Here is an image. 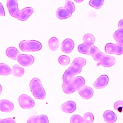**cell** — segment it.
Listing matches in <instances>:
<instances>
[{"label":"cell","mask_w":123,"mask_h":123,"mask_svg":"<svg viewBox=\"0 0 123 123\" xmlns=\"http://www.w3.org/2000/svg\"><path fill=\"white\" fill-rule=\"evenodd\" d=\"M7 6L10 14L20 21H25L34 12L32 7H25L19 10L17 0H7Z\"/></svg>","instance_id":"1"},{"label":"cell","mask_w":123,"mask_h":123,"mask_svg":"<svg viewBox=\"0 0 123 123\" xmlns=\"http://www.w3.org/2000/svg\"><path fill=\"white\" fill-rule=\"evenodd\" d=\"M86 60L83 58L77 57L75 58L63 75L62 84L67 83L70 79L74 77V75L80 73L82 67L86 65Z\"/></svg>","instance_id":"2"},{"label":"cell","mask_w":123,"mask_h":123,"mask_svg":"<svg viewBox=\"0 0 123 123\" xmlns=\"http://www.w3.org/2000/svg\"><path fill=\"white\" fill-rule=\"evenodd\" d=\"M90 55L98 62V65L101 64L104 67H109L114 65L116 62V60L113 57L101 52L94 45L90 49Z\"/></svg>","instance_id":"3"},{"label":"cell","mask_w":123,"mask_h":123,"mask_svg":"<svg viewBox=\"0 0 123 123\" xmlns=\"http://www.w3.org/2000/svg\"><path fill=\"white\" fill-rule=\"evenodd\" d=\"M85 84V79L82 76L74 77L67 83L62 85L63 92L67 94H70L79 90Z\"/></svg>","instance_id":"4"},{"label":"cell","mask_w":123,"mask_h":123,"mask_svg":"<svg viewBox=\"0 0 123 123\" xmlns=\"http://www.w3.org/2000/svg\"><path fill=\"white\" fill-rule=\"evenodd\" d=\"M29 87L34 97L38 99H43L46 98V92L39 79L33 78L30 82Z\"/></svg>","instance_id":"5"},{"label":"cell","mask_w":123,"mask_h":123,"mask_svg":"<svg viewBox=\"0 0 123 123\" xmlns=\"http://www.w3.org/2000/svg\"><path fill=\"white\" fill-rule=\"evenodd\" d=\"M75 10V6L71 0H66L64 7L59 8L56 12L57 17L61 20L70 17Z\"/></svg>","instance_id":"6"},{"label":"cell","mask_w":123,"mask_h":123,"mask_svg":"<svg viewBox=\"0 0 123 123\" xmlns=\"http://www.w3.org/2000/svg\"><path fill=\"white\" fill-rule=\"evenodd\" d=\"M84 43L78 46V51L82 54L90 55V50L95 42V37L91 34H85L83 37Z\"/></svg>","instance_id":"7"},{"label":"cell","mask_w":123,"mask_h":123,"mask_svg":"<svg viewBox=\"0 0 123 123\" xmlns=\"http://www.w3.org/2000/svg\"><path fill=\"white\" fill-rule=\"evenodd\" d=\"M20 49L24 52L37 51L42 48V45L40 42L36 40H22L19 44Z\"/></svg>","instance_id":"8"},{"label":"cell","mask_w":123,"mask_h":123,"mask_svg":"<svg viewBox=\"0 0 123 123\" xmlns=\"http://www.w3.org/2000/svg\"><path fill=\"white\" fill-rule=\"evenodd\" d=\"M105 51L108 54H114L120 55L123 53V45L117 43H107L105 47Z\"/></svg>","instance_id":"9"},{"label":"cell","mask_w":123,"mask_h":123,"mask_svg":"<svg viewBox=\"0 0 123 123\" xmlns=\"http://www.w3.org/2000/svg\"><path fill=\"white\" fill-rule=\"evenodd\" d=\"M19 105L23 109H29L34 107L35 103L34 100L26 94H22L18 98Z\"/></svg>","instance_id":"10"},{"label":"cell","mask_w":123,"mask_h":123,"mask_svg":"<svg viewBox=\"0 0 123 123\" xmlns=\"http://www.w3.org/2000/svg\"><path fill=\"white\" fill-rule=\"evenodd\" d=\"M17 61L23 66H29L34 62V57L31 55L20 54L17 58Z\"/></svg>","instance_id":"11"},{"label":"cell","mask_w":123,"mask_h":123,"mask_svg":"<svg viewBox=\"0 0 123 123\" xmlns=\"http://www.w3.org/2000/svg\"><path fill=\"white\" fill-rule=\"evenodd\" d=\"M74 46V42L70 38H66L61 44V49L65 53H69L72 51Z\"/></svg>","instance_id":"12"},{"label":"cell","mask_w":123,"mask_h":123,"mask_svg":"<svg viewBox=\"0 0 123 123\" xmlns=\"http://www.w3.org/2000/svg\"><path fill=\"white\" fill-rule=\"evenodd\" d=\"M109 77L107 75L100 76L94 83L93 86L96 89H101L105 87L108 84Z\"/></svg>","instance_id":"13"},{"label":"cell","mask_w":123,"mask_h":123,"mask_svg":"<svg viewBox=\"0 0 123 123\" xmlns=\"http://www.w3.org/2000/svg\"><path fill=\"white\" fill-rule=\"evenodd\" d=\"M78 92L81 97L85 99L90 98L93 96L94 93L93 90L91 87L85 85L78 90Z\"/></svg>","instance_id":"14"},{"label":"cell","mask_w":123,"mask_h":123,"mask_svg":"<svg viewBox=\"0 0 123 123\" xmlns=\"http://www.w3.org/2000/svg\"><path fill=\"white\" fill-rule=\"evenodd\" d=\"M76 108V104L72 100L65 102L61 106V110L63 112L68 113L73 112L75 111Z\"/></svg>","instance_id":"15"},{"label":"cell","mask_w":123,"mask_h":123,"mask_svg":"<svg viewBox=\"0 0 123 123\" xmlns=\"http://www.w3.org/2000/svg\"><path fill=\"white\" fill-rule=\"evenodd\" d=\"M27 123H48L49 119L48 117L44 115H34L30 117L27 121Z\"/></svg>","instance_id":"16"},{"label":"cell","mask_w":123,"mask_h":123,"mask_svg":"<svg viewBox=\"0 0 123 123\" xmlns=\"http://www.w3.org/2000/svg\"><path fill=\"white\" fill-rule=\"evenodd\" d=\"M14 109L13 104L7 99H2L0 101V110L1 111L8 112L12 111Z\"/></svg>","instance_id":"17"},{"label":"cell","mask_w":123,"mask_h":123,"mask_svg":"<svg viewBox=\"0 0 123 123\" xmlns=\"http://www.w3.org/2000/svg\"><path fill=\"white\" fill-rule=\"evenodd\" d=\"M103 118L106 122L112 123L117 120V116L113 111L111 110H106L103 113Z\"/></svg>","instance_id":"18"},{"label":"cell","mask_w":123,"mask_h":123,"mask_svg":"<svg viewBox=\"0 0 123 123\" xmlns=\"http://www.w3.org/2000/svg\"><path fill=\"white\" fill-rule=\"evenodd\" d=\"M20 54V53L18 49L16 48L13 47H9L6 50V55L9 58L13 60H17L18 56Z\"/></svg>","instance_id":"19"},{"label":"cell","mask_w":123,"mask_h":123,"mask_svg":"<svg viewBox=\"0 0 123 123\" xmlns=\"http://www.w3.org/2000/svg\"><path fill=\"white\" fill-rule=\"evenodd\" d=\"M12 74L16 77H21L24 74V69L18 64H15L12 67Z\"/></svg>","instance_id":"20"},{"label":"cell","mask_w":123,"mask_h":123,"mask_svg":"<svg viewBox=\"0 0 123 123\" xmlns=\"http://www.w3.org/2000/svg\"><path fill=\"white\" fill-rule=\"evenodd\" d=\"M114 39L117 43L123 45V28H119L113 34Z\"/></svg>","instance_id":"21"},{"label":"cell","mask_w":123,"mask_h":123,"mask_svg":"<svg viewBox=\"0 0 123 123\" xmlns=\"http://www.w3.org/2000/svg\"><path fill=\"white\" fill-rule=\"evenodd\" d=\"M49 49L52 51H55L57 49L59 46V40L55 37L50 38L48 42Z\"/></svg>","instance_id":"22"},{"label":"cell","mask_w":123,"mask_h":123,"mask_svg":"<svg viewBox=\"0 0 123 123\" xmlns=\"http://www.w3.org/2000/svg\"><path fill=\"white\" fill-rule=\"evenodd\" d=\"M12 73V70L7 64L1 63L0 64V75H8Z\"/></svg>","instance_id":"23"},{"label":"cell","mask_w":123,"mask_h":123,"mask_svg":"<svg viewBox=\"0 0 123 123\" xmlns=\"http://www.w3.org/2000/svg\"><path fill=\"white\" fill-rule=\"evenodd\" d=\"M104 0H90L89 4L90 6L96 9H100L104 3Z\"/></svg>","instance_id":"24"},{"label":"cell","mask_w":123,"mask_h":123,"mask_svg":"<svg viewBox=\"0 0 123 123\" xmlns=\"http://www.w3.org/2000/svg\"><path fill=\"white\" fill-rule=\"evenodd\" d=\"M71 123H85L84 118L78 114L73 115L70 119Z\"/></svg>","instance_id":"25"},{"label":"cell","mask_w":123,"mask_h":123,"mask_svg":"<svg viewBox=\"0 0 123 123\" xmlns=\"http://www.w3.org/2000/svg\"><path fill=\"white\" fill-rule=\"evenodd\" d=\"M58 62L62 65H67L70 62V58L67 56L62 55L59 57Z\"/></svg>","instance_id":"26"},{"label":"cell","mask_w":123,"mask_h":123,"mask_svg":"<svg viewBox=\"0 0 123 123\" xmlns=\"http://www.w3.org/2000/svg\"><path fill=\"white\" fill-rule=\"evenodd\" d=\"M84 120L85 123H91L94 121V116L91 112H86L84 114Z\"/></svg>","instance_id":"27"},{"label":"cell","mask_w":123,"mask_h":123,"mask_svg":"<svg viewBox=\"0 0 123 123\" xmlns=\"http://www.w3.org/2000/svg\"><path fill=\"white\" fill-rule=\"evenodd\" d=\"M114 109L119 112L123 111V101L118 100L115 102L114 104Z\"/></svg>","instance_id":"28"},{"label":"cell","mask_w":123,"mask_h":123,"mask_svg":"<svg viewBox=\"0 0 123 123\" xmlns=\"http://www.w3.org/2000/svg\"><path fill=\"white\" fill-rule=\"evenodd\" d=\"M15 121L11 118H8L5 119H0V123H15Z\"/></svg>","instance_id":"29"},{"label":"cell","mask_w":123,"mask_h":123,"mask_svg":"<svg viewBox=\"0 0 123 123\" xmlns=\"http://www.w3.org/2000/svg\"><path fill=\"white\" fill-rule=\"evenodd\" d=\"M0 14L1 15L4 16H5V12H4V8L3 7V5L1 3H0Z\"/></svg>","instance_id":"30"},{"label":"cell","mask_w":123,"mask_h":123,"mask_svg":"<svg viewBox=\"0 0 123 123\" xmlns=\"http://www.w3.org/2000/svg\"><path fill=\"white\" fill-rule=\"evenodd\" d=\"M118 27L119 28H123V19H121L118 23Z\"/></svg>","instance_id":"31"},{"label":"cell","mask_w":123,"mask_h":123,"mask_svg":"<svg viewBox=\"0 0 123 123\" xmlns=\"http://www.w3.org/2000/svg\"><path fill=\"white\" fill-rule=\"evenodd\" d=\"M75 2H77V3H80V2H82V1H83L84 0H74Z\"/></svg>","instance_id":"32"}]
</instances>
